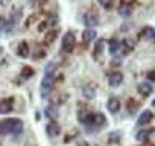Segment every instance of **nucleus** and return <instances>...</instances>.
Masks as SVG:
<instances>
[{"label":"nucleus","mask_w":155,"mask_h":146,"mask_svg":"<svg viewBox=\"0 0 155 146\" xmlns=\"http://www.w3.org/2000/svg\"><path fill=\"white\" fill-rule=\"evenodd\" d=\"M3 127H5V134H20L23 131V123L19 118H8L3 120Z\"/></svg>","instance_id":"nucleus-1"},{"label":"nucleus","mask_w":155,"mask_h":146,"mask_svg":"<svg viewBox=\"0 0 155 146\" xmlns=\"http://www.w3.org/2000/svg\"><path fill=\"white\" fill-rule=\"evenodd\" d=\"M74 45H76L74 34H73L71 31H67L65 34H64V37H62V44H61L62 51H64V53H71L73 48H74Z\"/></svg>","instance_id":"nucleus-2"},{"label":"nucleus","mask_w":155,"mask_h":146,"mask_svg":"<svg viewBox=\"0 0 155 146\" xmlns=\"http://www.w3.org/2000/svg\"><path fill=\"white\" fill-rule=\"evenodd\" d=\"M106 124H107L106 115L101 114V112H96V114H93V117H92V123H90L88 129L99 131V129H102V127H106Z\"/></svg>","instance_id":"nucleus-3"},{"label":"nucleus","mask_w":155,"mask_h":146,"mask_svg":"<svg viewBox=\"0 0 155 146\" xmlns=\"http://www.w3.org/2000/svg\"><path fill=\"white\" fill-rule=\"evenodd\" d=\"M54 78H56V75L44 76V78H42V83H41V93H42V97H45L48 92L53 89V86H54Z\"/></svg>","instance_id":"nucleus-4"},{"label":"nucleus","mask_w":155,"mask_h":146,"mask_svg":"<svg viewBox=\"0 0 155 146\" xmlns=\"http://www.w3.org/2000/svg\"><path fill=\"white\" fill-rule=\"evenodd\" d=\"M124 81V75L121 72H112V73H107V83L110 87H118L121 86Z\"/></svg>","instance_id":"nucleus-5"},{"label":"nucleus","mask_w":155,"mask_h":146,"mask_svg":"<svg viewBox=\"0 0 155 146\" xmlns=\"http://www.w3.org/2000/svg\"><path fill=\"white\" fill-rule=\"evenodd\" d=\"M106 41L104 39H98L95 50H93V59H96L98 62H102V55H104V47H106Z\"/></svg>","instance_id":"nucleus-6"},{"label":"nucleus","mask_w":155,"mask_h":146,"mask_svg":"<svg viewBox=\"0 0 155 146\" xmlns=\"http://www.w3.org/2000/svg\"><path fill=\"white\" fill-rule=\"evenodd\" d=\"M99 22V17L96 12H92V11H88L84 14V23L88 26V28H92V26H96Z\"/></svg>","instance_id":"nucleus-7"},{"label":"nucleus","mask_w":155,"mask_h":146,"mask_svg":"<svg viewBox=\"0 0 155 146\" xmlns=\"http://www.w3.org/2000/svg\"><path fill=\"white\" fill-rule=\"evenodd\" d=\"M134 48H135V42L132 41V39H129V37H126V39H123L121 41V48H120V51H121V55H129L130 51H134Z\"/></svg>","instance_id":"nucleus-8"},{"label":"nucleus","mask_w":155,"mask_h":146,"mask_svg":"<svg viewBox=\"0 0 155 146\" xmlns=\"http://www.w3.org/2000/svg\"><path fill=\"white\" fill-rule=\"evenodd\" d=\"M152 120H153V114H152V110H147V109H146L143 114L138 117L137 124H138V126H147Z\"/></svg>","instance_id":"nucleus-9"},{"label":"nucleus","mask_w":155,"mask_h":146,"mask_svg":"<svg viewBox=\"0 0 155 146\" xmlns=\"http://www.w3.org/2000/svg\"><path fill=\"white\" fill-rule=\"evenodd\" d=\"M12 106H14V98H3L0 100V114H8L12 110Z\"/></svg>","instance_id":"nucleus-10"},{"label":"nucleus","mask_w":155,"mask_h":146,"mask_svg":"<svg viewBox=\"0 0 155 146\" xmlns=\"http://www.w3.org/2000/svg\"><path fill=\"white\" fill-rule=\"evenodd\" d=\"M120 109H121V101L116 97H112V98L107 100V110L110 114H118Z\"/></svg>","instance_id":"nucleus-11"},{"label":"nucleus","mask_w":155,"mask_h":146,"mask_svg":"<svg viewBox=\"0 0 155 146\" xmlns=\"http://www.w3.org/2000/svg\"><path fill=\"white\" fill-rule=\"evenodd\" d=\"M137 89H138V93L141 95V97H150L152 95V92H153V87L150 86V83H140L138 86H137Z\"/></svg>","instance_id":"nucleus-12"},{"label":"nucleus","mask_w":155,"mask_h":146,"mask_svg":"<svg viewBox=\"0 0 155 146\" xmlns=\"http://www.w3.org/2000/svg\"><path fill=\"white\" fill-rule=\"evenodd\" d=\"M82 93H84V97H85V98L93 100V98L96 97V86H95L93 83L85 84V86L82 87Z\"/></svg>","instance_id":"nucleus-13"},{"label":"nucleus","mask_w":155,"mask_h":146,"mask_svg":"<svg viewBox=\"0 0 155 146\" xmlns=\"http://www.w3.org/2000/svg\"><path fill=\"white\" fill-rule=\"evenodd\" d=\"M96 37H98V33L93 28H87V30L82 31V41H84V44H90V42L96 41Z\"/></svg>","instance_id":"nucleus-14"},{"label":"nucleus","mask_w":155,"mask_h":146,"mask_svg":"<svg viewBox=\"0 0 155 146\" xmlns=\"http://www.w3.org/2000/svg\"><path fill=\"white\" fill-rule=\"evenodd\" d=\"M45 131H47V134H48L50 137H58V135L61 134V126H59L56 121H50V123L47 124Z\"/></svg>","instance_id":"nucleus-15"},{"label":"nucleus","mask_w":155,"mask_h":146,"mask_svg":"<svg viewBox=\"0 0 155 146\" xmlns=\"http://www.w3.org/2000/svg\"><path fill=\"white\" fill-rule=\"evenodd\" d=\"M16 53H17V56H20V58H28L30 56V47H28V44L25 42V41L19 42Z\"/></svg>","instance_id":"nucleus-16"},{"label":"nucleus","mask_w":155,"mask_h":146,"mask_svg":"<svg viewBox=\"0 0 155 146\" xmlns=\"http://www.w3.org/2000/svg\"><path fill=\"white\" fill-rule=\"evenodd\" d=\"M140 36H141V39L152 41V39H155V28H152V26H144V28L141 30Z\"/></svg>","instance_id":"nucleus-17"},{"label":"nucleus","mask_w":155,"mask_h":146,"mask_svg":"<svg viewBox=\"0 0 155 146\" xmlns=\"http://www.w3.org/2000/svg\"><path fill=\"white\" fill-rule=\"evenodd\" d=\"M109 44V53L110 55H116V53L120 51V48H121V42L118 41V39H110V41L107 42Z\"/></svg>","instance_id":"nucleus-18"},{"label":"nucleus","mask_w":155,"mask_h":146,"mask_svg":"<svg viewBox=\"0 0 155 146\" xmlns=\"http://www.w3.org/2000/svg\"><path fill=\"white\" fill-rule=\"evenodd\" d=\"M153 132H155V129H153V127H150V129H143V131L137 132L135 138H137L138 141H146V140L149 138V135H150V134H153Z\"/></svg>","instance_id":"nucleus-19"},{"label":"nucleus","mask_w":155,"mask_h":146,"mask_svg":"<svg viewBox=\"0 0 155 146\" xmlns=\"http://www.w3.org/2000/svg\"><path fill=\"white\" fill-rule=\"evenodd\" d=\"M45 115L50 118L51 121H56V118H58L59 112H58V109L54 107V106H48V107L45 109Z\"/></svg>","instance_id":"nucleus-20"},{"label":"nucleus","mask_w":155,"mask_h":146,"mask_svg":"<svg viewBox=\"0 0 155 146\" xmlns=\"http://www.w3.org/2000/svg\"><path fill=\"white\" fill-rule=\"evenodd\" d=\"M121 137H123L121 131H113V132H110L109 137H107V143H118L121 140Z\"/></svg>","instance_id":"nucleus-21"},{"label":"nucleus","mask_w":155,"mask_h":146,"mask_svg":"<svg viewBox=\"0 0 155 146\" xmlns=\"http://www.w3.org/2000/svg\"><path fill=\"white\" fill-rule=\"evenodd\" d=\"M118 14H120L121 17H130V16H132V6L120 5V8H118Z\"/></svg>","instance_id":"nucleus-22"},{"label":"nucleus","mask_w":155,"mask_h":146,"mask_svg":"<svg viewBox=\"0 0 155 146\" xmlns=\"http://www.w3.org/2000/svg\"><path fill=\"white\" fill-rule=\"evenodd\" d=\"M33 75H34V69L30 67V65H25V67L22 69V72H20V76H22L23 79H30Z\"/></svg>","instance_id":"nucleus-23"},{"label":"nucleus","mask_w":155,"mask_h":146,"mask_svg":"<svg viewBox=\"0 0 155 146\" xmlns=\"http://www.w3.org/2000/svg\"><path fill=\"white\" fill-rule=\"evenodd\" d=\"M56 36H58V31H56V30L47 33V34H45V37H44V42H45V44H51V42H53L54 39H56Z\"/></svg>","instance_id":"nucleus-24"},{"label":"nucleus","mask_w":155,"mask_h":146,"mask_svg":"<svg viewBox=\"0 0 155 146\" xmlns=\"http://www.w3.org/2000/svg\"><path fill=\"white\" fill-rule=\"evenodd\" d=\"M56 64L54 62H48L47 64V67H45V76H51V75H54L56 72Z\"/></svg>","instance_id":"nucleus-25"},{"label":"nucleus","mask_w":155,"mask_h":146,"mask_svg":"<svg viewBox=\"0 0 155 146\" xmlns=\"http://www.w3.org/2000/svg\"><path fill=\"white\" fill-rule=\"evenodd\" d=\"M127 109H129V112H130V114H135L137 109H138V103H134V100H129V103H127Z\"/></svg>","instance_id":"nucleus-26"},{"label":"nucleus","mask_w":155,"mask_h":146,"mask_svg":"<svg viewBox=\"0 0 155 146\" xmlns=\"http://www.w3.org/2000/svg\"><path fill=\"white\" fill-rule=\"evenodd\" d=\"M112 2H113V0H98V3H99L102 8H106V9H109V8L112 6Z\"/></svg>","instance_id":"nucleus-27"},{"label":"nucleus","mask_w":155,"mask_h":146,"mask_svg":"<svg viewBox=\"0 0 155 146\" xmlns=\"http://www.w3.org/2000/svg\"><path fill=\"white\" fill-rule=\"evenodd\" d=\"M45 53H47V51H45L44 48H37V51L34 53L33 56H34V59H41V58H44V56H45Z\"/></svg>","instance_id":"nucleus-28"},{"label":"nucleus","mask_w":155,"mask_h":146,"mask_svg":"<svg viewBox=\"0 0 155 146\" xmlns=\"http://www.w3.org/2000/svg\"><path fill=\"white\" fill-rule=\"evenodd\" d=\"M56 23H58V17H56V16H53L50 20H47V25H48V26H54Z\"/></svg>","instance_id":"nucleus-29"},{"label":"nucleus","mask_w":155,"mask_h":146,"mask_svg":"<svg viewBox=\"0 0 155 146\" xmlns=\"http://www.w3.org/2000/svg\"><path fill=\"white\" fill-rule=\"evenodd\" d=\"M147 79H149V81H152V83H155V70H150L147 73Z\"/></svg>","instance_id":"nucleus-30"},{"label":"nucleus","mask_w":155,"mask_h":146,"mask_svg":"<svg viewBox=\"0 0 155 146\" xmlns=\"http://www.w3.org/2000/svg\"><path fill=\"white\" fill-rule=\"evenodd\" d=\"M134 0H121V5H126V6H132Z\"/></svg>","instance_id":"nucleus-31"},{"label":"nucleus","mask_w":155,"mask_h":146,"mask_svg":"<svg viewBox=\"0 0 155 146\" xmlns=\"http://www.w3.org/2000/svg\"><path fill=\"white\" fill-rule=\"evenodd\" d=\"M6 26V20H5V17H0V30H3Z\"/></svg>","instance_id":"nucleus-32"},{"label":"nucleus","mask_w":155,"mask_h":146,"mask_svg":"<svg viewBox=\"0 0 155 146\" xmlns=\"http://www.w3.org/2000/svg\"><path fill=\"white\" fill-rule=\"evenodd\" d=\"M47 0H33V5H44Z\"/></svg>","instance_id":"nucleus-33"},{"label":"nucleus","mask_w":155,"mask_h":146,"mask_svg":"<svg viewBox=\"0 0 155 146\" xmlns=\"http://www.w3.org/2000/svg\"><path fill=\"white\" fill-rule=\"evenodd\" d=\"M76 146H90V144H88V141H85V140H81V141L78 143Z\"/></svg>","instance_id":"nucleus-34"},{"label":"nucleus","mask_w":155,"mask_h":146,"mask_svg":"<svg viewBox=\"0 0 155 146\" xmlns=\"http://www.w3.org/2000/svg\"><path fill=\"white\" fill-rule=\"evenodd\" d=\"M5 134V127H3V123L0 121V135H3Z\"/></svg>","instance_id":"nucleus-35"},{"label":"nucleus","mask_w":155,"mask_h":146,"mask_svg":"<svg viewBox=\"0 0 155 146\" xmlns=\"http://www.w3.org/2000/svg\"><path fill=\"white\" fill-rule=\"evenodd\" d=\"M2 53H3V47H0V55H2Z\"/></svg>","instance_id":"nucleus-36"},{"label":"nucleus","mask_w":155,"mask_h":146,"mask_svg":"<svg viewBox=\"0 0 155 146\" xmlns=\"http://www.w3.org/2000/svg\"><path fill=\"white\" fill-rule=\"evenodd\" d=\"M152 106H153V107H155V100H153V101H152Z\"/></svg>","instance_id":"nucleus-37"},{"label":"nucleus","mask_w":155,"mask_h":146,"mask_svg":"<svg viewBox=\"0 0 155 146\" xmlns=\"http://www.w3.org/2000/svg\"><path fill=\"white\" fill-rule=\"evenodd\" d=\"M140 146H146V144H140Z\"/></svg>","instance_id":"nucleus-38"}]
</instances>
